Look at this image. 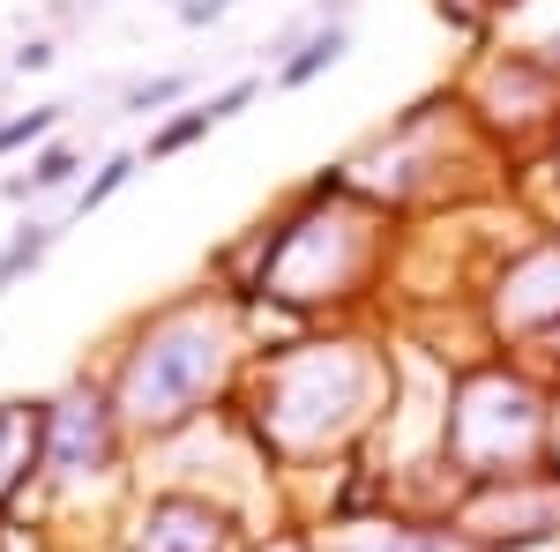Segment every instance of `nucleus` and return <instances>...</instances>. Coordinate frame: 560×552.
<instances>
[{
  "instance_id": "nucleus-1",
  "label": "nucleus",
  "mask_w": 560,
  "mask_h": 552,
  "mask_svg": "<svg viewBox=\"0 0 560 552\" xmlns=\"http://www.w3.org/2000/svg\"><path fill=\"white\" fill-rule=\"evenodd\" d=\"M337 52H345V31H337V23H329V31H322V38H306V52H300V60H292V68H284V75H277V83H284V90L314 83V75H322V68H337Z\"/></svg>"
},
{
  "instance_id": "nucleus-2",
  "label": "nucleus",
  "mask_w": 560,
  "mask_h": 552,
  "mask_svg": "<svg viewBox=\"0 0 560 552\" xmlns=\"http://www.w3.org/2000/svg\"><path fill=\"white\" fill-rule=\"evenodd\" d=\"M75 179V150L60 142V150H45L38 165H31V179H8V195H31V187H68Z\"/></svg>"
},
{
  "instance_id": "nucleus-3",
  "label": "nucleus",
  "mask_w": 560,
  "mask_h": 552,
  "mask_svg": "<svg viewBox=\"0 0 560 552\" xmlns=\"http://www.w3.org/2000/svg\"><path fill=\"white\" fill-rule=\"evenodd\" d=\"M45 239H52L45 224H23V232H15V247L0 255V292H8V284H15V277H23V269H31V261L45 255Z\"/></svg>"
},
{
  "instance_id": "nucleus-4",
  "label": "nucleus",
  "mask_w": 560,
  "mask_h": 552,
  "mask_svg": "<svg viewBox=\"0 0 560 552\" xmlns=\"http://www.w3.org/2000/svg\"><path fill=\"white\" fill-rule=\"evenodd\" d=\"M217 120H210V105H202V113H179L173 128H158L150 134V157H173V150H187V142H195V134H210Z\"/></svg>"
},
{
  "instance_id": "nucleus-5",
  "label": "nucleus",
  "mask_w": 560,
  "mask_h": 552,
  "mask_svg": "<svg viewBox=\"0 0 560 552\" xmlns=\"http://www.w3.org/2000/svg\"><path fill=\"white\" fill-rule=\"evenodd\" d=\"M128 172H135V157H105V172H97V179H90L83 195H75V210H97V202H105V195H120V187H128Z\"/></svg>"
},
{
  "instance_id": "nucleus-6",
  "label": "nucleus",
  "mask_w": 560,
  "mask_h": 552,
  "mask_svg": "<svg viewBox=\"0 0 560 552\" xmlns=\"http://www.w3.org/2000/svg\"><path fill=\"white\" fill-rule=\"evenodd\" d=\"M52 120H60V105H38V113H23V120H8V128H0V150H15V142H38Z\"/></svg>"
},
{
  "instance_id": "nucleus-7",
  "label": "nucleus",
  "mask_w": 560,
  "mask_h": 552,
  "mask_svg": "<svg viewBox=\"0 0 560 552\" xmlns=\"http://www.w3.org/2000/svg\"><path fill=\"white\" fill-rule=\"evenodd\" d=\"M179 90H187V75H158V83H135V90H128V113H150V105H173Z\"/></svg>"
},
{
  "instance_id": "nucleus-8",
  "label": "nucleus",
  "mask_w": 560,
  "mask_h": 552,
  "mask_svg": "<svg viewBox=\"0 0 560 552\" xmlns=\"http://www.w3.org/2000/svg\"><path fill=\"white\" fill-rule=\"evenodd\" d=\"M255 75H240V83H232V90H224V97H210V120H232V113H240V105H247V97H255Z\"/></svg>"
},
{
  "instance_id": "nucleus-9",
  "label": "nucleus",
  "mask_w": 560,
  "mask_h": 552,
  "mask_svg": "<svg viewBox=\"0 0 560 552\" xmlns=\"http://www.w3.org/2000/svg\"><path fill=\"white\" fill-rule=\"evenodd\" d=\"M173 8L187 23H217V15H224V0H173Z\"/></svg>"
},
{
  "instance_id": "nucleus-10",
  "label": "nucleus",
  "mask_w": 560,
  "mask_h": 552,
  "mask_svg": "<svg viewBox=\"0 0 560 552\" xmlns=\"http://www.w3.org/2000/svg\"><path fill=\"white\" fill-rule=\"evenodd\" d=\"M15 68H52V45H45V38H31L23 52H15Z\"/></svg>"
}]
</instances>
